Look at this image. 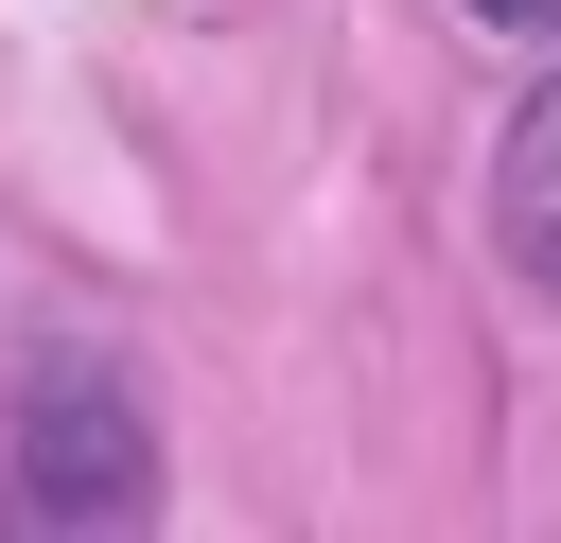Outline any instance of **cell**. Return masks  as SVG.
Instances as JSON below:
<instances>
[{
  "mask_svg": "<svg viewBox=\"0 0 561 543\" xmlns=\"http://www.w3.org/2000/svg\"><path fill=\"white\" fill-rule=\"evenodd\" d=\"M158 508V438L105 368H53L18 403V525H140Z\"/></svg>",
  "mask_w": 561,
  "mask_h": 543,
  "instance_id": "6da1fadb",
  "label": "cell"
},
{
  "mask_svg": "<svg viewBox=\"0 0 561 543\" xmlns=\"http://www.w3.org/2000/svg\"><path fill=\"white\" fill-rule=\"evenodd\" d=\"M491 228H508V263L561 298V88L508 123V158H491Z\"/></svg>",
  "mask_w": 561,
  "mask_h": 543,
  "instance_id": "7a4b0ae2",
  "label": "cell"
},
{
  "mask_svg": "<svg viewBox=\"0 0 561 543\" xmlns=\"http://www.w3.org/2000/svg\"><path fill=\"white\" fill-rule=\"evenodd\" d=\"M473 18H491V35H543V18H561V0H473Z\"/></svg>",
  "mask_w": 561,
  "mask_h": 543,
  "instance_id": "3957f363",
  "label": "cell"
}]
</instances>
